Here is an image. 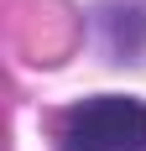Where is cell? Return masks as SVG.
<instances>
[{
  "mask_svg": "<svg viewBox=\"0 0 146 151\" xmlns=\"http://www.w3.org/2000/svg\"><path fill=\"white\" fill-rule=\"evenodd\" d=\"M63 151H146V104L125 94H94L63 109L58 120Z\"/></svg>",
  "mask_w": 146,
  "mask_h": 151,
  "instance_id": "6da1fadb",
  "label": "cell"
},
{
  "mask_svg": "<svg viewBox=\"0 0 146 151\" xmlns=\"http://www.w3.org/2000/svg\"><path fill=\"white\" fill-rule=\"evenodd\" d=\"M16 47L31 63H63L78 47V16L63 0H26L16 11Z\"/></svg>",
  "mask_w": 146,
  "mask_h": 151,
  "instance_id": "7a4b0ae2",
  "label": "cell"
},
{
  "mask_svg": "<svg viewBox=\"0 0 146 151\" xmlns=\"http://www.w3.org/2000/svg\"><path fill=\"white\" fill-rule=\"evenodd\" d=\"M94 26H99L104 52L115 63H136L146 52V5L141 0H110V5H99Z\"/></svg>",
  "mask_w": 146,
  "mask_h": 151,
  "instance_id": "3957f363",
  "label": "cell"
}]
</instances>
